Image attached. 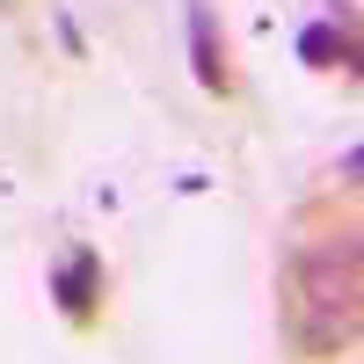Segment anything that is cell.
<instances>
[{
    "mask_svg": "<svg viewBox=\"0 0 364 364\" xmlns=\"http://www.w3.org/2000/svg\"><path fill=\"white\" fill-rule=\"evenodd\" d=\"M277 306H284L291 350H306V357L350 350L357 343V321H364V248H357V233L306 240V248L284 262Z\"/></svg>",
    "mask_w": 364,
    "mask_h": 364,
    "instance_id": "cell-1",
    "label": "cell"
},
{
    "mask_svg": "<svg viewBox=\"0 0 364 364\" xmlns=\"http://www.w3.org/2000/svg\"><path fill=\"white\" fill-rule=\"evenodd\" d=\"M51 299H58L66 321H95V306H102V255L95 248H66L58 269H51Z\"/></svg>",
    "mask_w": 364,
    "mask_h": 364,
    "instance_id": "cell-2",
    "label": "cell"
},
{
    "mask_svg": "<svg viewBox=\"0 0 364 364\" xmlns=\"http://www.w3.org/2000/svg\"><path fill=\"white\" fill-rule=\"evenodd\" d=\"M190 66H197V80L211 95L226 87V44H219V29H211V0H190Z\"/></svg>",
    "mask_w": 364,
    "mask_h": 364,
    "instance_id": "cell-3",
    "label": "cell"
},
{
    "mask_svg": "<svg viewBox=\"0 0 364 364\" xmlns=\"http://www.w3.org/2000/svg\"><path fill=\"white\" fill-rule=\"evenodd\" d=\"M350 22H314V29H299V58H306V66H350Z\"/></svg>",
    "mask_w": 364,
    "mask_h": 364,
    "instance_id": "cell-4",
    "label": "cell"
}]
</instances>
